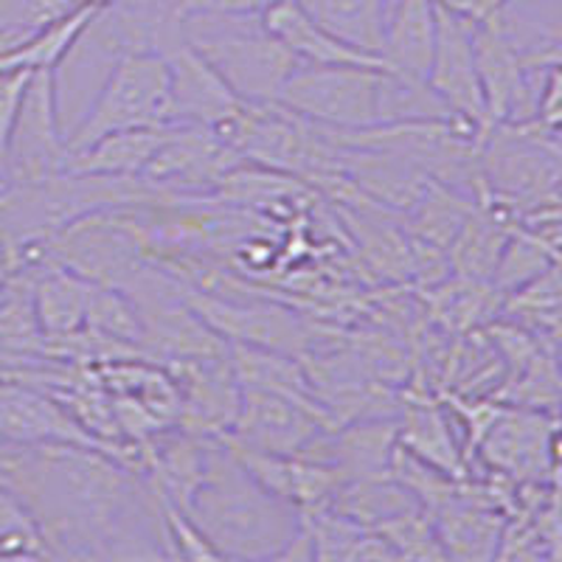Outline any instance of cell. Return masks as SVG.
Segmentation results:
<instances>
[{"instance_id":"cell-1","label":"cell","mask_w":562,"mask_h":562,"mask_svg":"<svg viewBox=\"0 0 562 562\" xmlns=\"http://www.w3.org/2000/svg\"><path fill=\"white\" fill-rule=\"evenodd\" d=\"M186 512L220 557L234 560H276L301 526L299 512L250 479L223 441L211 436L203 481Z\"/></svg>"},{"instance_id":"cell-2","label":"cell","mask_w":562,"mask_h":562,"mask_svg":"<svg viewBox=\"0 0 562 562\" xmlns=\"http://www.w3.org/2000/svg\"><path fill=\"white\" fill-rule=\"evenodd\" d=\"M186 43L217 70L243 102L270 104L299 59L254 14H198L183 18Z\"/></svg>"},{"instance_id":"cell-3","label":"cell","mask_w":562,"mask_h":562,"mask_svg":"<svg viewBox=\"0 0 562 562\" xmlns=\"http://www.w3.org/2000/svg\"><path fill=\"white\" fill-rule=\"evenodd\" d=\"M481 175L486 200L512 217L557 203L560 186V130L540 122L498 124L481 138Z\"/></svg>"},{"instance_id":"cell-4","label":"cell","mask_w":562,"mask_h":562,"mask_svg":"<svg viewBox=\"0 0 562 562\" xmlns=\"http://www.w3.org/2000/svg\"><path fill=\"white\" fill-rule=\"evenodd\" d=\"M164 124H175L167 57L160 52H122L115 54L97 102L90 104L77 130L65 135V149L68 155L79 153L104 135Z\"/></svg>"},{"instance_id":"cell-5","label":"cell","mask_w":562,"mask_h":562,"mask_svg":"<svg viewBox=\"0 0 562 562\" xmlns=\"http://www.w3.org/2000/svg\"><path fill=\"white\" fill-rule=\"evenodd\" d=\"M385 70L363 65H299L276 104L329 133L380 127Z\"/></svg>"},{"instance_id":"cell-6","label":"cell","mask_w":562,"mask_h":562,"mask_svg":"<svg viewBox=\"0 0 562 562\" xmlns=\"http://www.w3.org/2000/svg\"><path fill=\"white\" fill-rule=\"evenodd\" d=\"M65 135L57 113V77L54 70L32 74L18 108V119L9 133L0 192L12 186H34L65 172Z\"/></svg>"},{"instance_id":"cell-7","label":"cell","mask_w":562,"mask_h":562,"mask_svg":"<svg viewBox=\"0 0 562 562\" xmlns=\"http://www.w3.org/2000/svg\"><path fill=\"white\" fill-rule=\"evenodd\" d=\"M245 160L214 130L172 124L138 180L158 198L214 194Z\"/></svg>"},{"instance_id":"cell-8","label":"cell","mask_w":562,"mask_h":562,"mask_svg":"<svg viewBox=\"0 0 562 562\" xmlns=\"http://www.w3.org/2000/svg\"><path fill=\"white\" fill-rule=\"evenodd\" d=\"M335 428L338 425L324 408L270 391L239 389L237 419L223 436L268 453L304 456L326 430Z\"/></svg>"},{"instance_id":"cell-9","label":"cell","mask_w":562,"mask_h":562,"mask_svg":"<svg viewBox=\"0 0 562 562\" xmlns=\"http://www.w3.org/2000/svg\"><path fill=\"white\" fill-rule=\"evenodd\" d=\"M473 32L475 20L436 7V45L425 85L434 90V97L450 110L453 119L470 124L479 138H484L486 113Z\"/></svg>"},{"instance_id":"cell-10","label":"cell","mask_w":562,"mask_h":562,"mask_svg":"<svg viewBox=\"0 0 562 562\" xmlns=\"http://www.w3.org/2000/svg\"><path fill=\"white\" fill-rule=\"evenodd\" d=\"M481 456L501 479L520 484H546V473L557 479V419L543 411H512L501 405L479 441Z\"/></svg>"},{"instance_id":"cell-11","label":"cell","mask_w":562,"mask_h":562,"mask_svg":"<svg viewBox=\"0 0 562 562\" xmlns=\"http://www.w3.org/2000/svg\"><path fill=\"white\" fill-rule=\"evenodd\" d=\"M473 40L481 93H484L486 130L498 124L535 122V74L526 68L509 37L501 32L498 20H475Z\"/></svg>"},{"instance_id":"cell-12","label":"cell","mask_w":562,"mask_h":562,"mask_svg":"<svg viewBox=\"0 0 562 562\" xmlns=\"http://www.w3.org/2000/svg\"><path fill=\"white\" fill-rule=\"evenodd\" d=\"M164 57H167L169 82H172L175 124L220 130L245 104L217 70L186 43V37L169 45Z\"/></svg>"},{"instance_id":"cell-13","label":"cell","mask_w":562,"mask_h":562,"mask_svg":"<svg viewBox=\"0 0 562 562\" xmlns=\"http://www.w3.org/2000/svg\"><path fill=\"white\" fill-rule=\"evenodd\" d=\"M0 441H12V445H79V448L108 450V445L93 439L68 414V408L37 394V391L20 389V385H0ZM108 453H113V450H108Z\"/></svg>"},{"instance_id":"cell-14","label":"cell","mask_w":562,"mask_h":562,"mask_svg":"<svg viewBox=\"0 0 562 562\" xmlns=\"http://www.w3.org/2000/svg\"><path fill=\"white\" fill-rule=\"evenodd\" d=\"M262 26L301 65H363V68L389 70L383 57L360 52L355 45L335 37L333 32H326L295 0H276V3H270L262 12Z\"/></svg>"},{"instance_id":"cell-15","label":"cell","mask_w":562,"mask_h":562,"mask_svg":"<svg viewBox=\"0 0 562 562\" xmlns=\"http://www.w3.org/2000/svg\"><path fill=\"white\" fill-rule=\"evenodd\" d=\"M436 45L434 0H391L380 57L391 74L425 82Z\"/></svg>"},{"instance_id":"cell-16","label":"cell","mask_w":562,"mask_h":562,"mask_svg":"<svg viewBox=\"0 0 562 562\" xmlns=\"http://www.w3.org/2000/svg\"><path fill=\"white\" fill-rule=\"evenodd\" d=\"M169 127L172 124L104 135L97 144L70 153L65 158V172L99 175V178H138Z\"/></svg>"},{"instance_id":"cell-17","label":"cell","mask_w":562,"mask_h":562,"mask_svg":"<svg viewBox=\"0 0 562 562\" xmlns=\"http://www.w3.org/2000/svg\"><path fill=\"white\" fill-rule=\"evenodd\" d=\"M396 445L450 479H464V459L456 448L450 425L441 408L430 400H408L403 422L396 425Z\"/></svg>"},{"instance_id":"cell-18","label":"cell","mask_w":562,"mask_h":562,"mask_svg":"<svg viewBox=\"0 0 562 562\" xmlns=\"http://www.w3.org/2000/svg\"><path fill=\"white\" fill-rule=\"evenodd\" d=\"M90 288L93 281L74 273L65 265L48 268V273H43L34 288V321L40 324V333L45 338L79 333L88 313Z\"/></svg>"},{"instance_id":"cell-19","label":"cell","mask_w":562,"mask_h":562,"mask_svg":"<svg viewBox=\"0 0 562 562\" xmlns=\"http://www.w3.org/2000/svg\"><path fill=\"white\" fill-rule=\"evenodd\" d=\"M93 18H97V9L77 7L70 14L59 18L57 23H52V26L40 29L37 34L20 40L18 45H9V48L0 52V74H7V70H26V74L57 70V65L85 37Z\"/></svg>"},{"instance_id":"cell-20","label":"cell","mask_w":562,"mask_h":562,"mask_svg":"<svg viewBox=\"0 0 562 562\" xmlns=\"http://www.w3.org/2000/svg\"><path fill=\"white\" fill-rule=\"evenodd\" d=\"M310 18L360 52L378 54L383 45L391 0H295Z\"/></svg>"},{"instance_id":"cell-21","label":"cell","mask_w":562,"mask_h":562,"mask_svg":"<svg viewBox=\"0 0 562 562\" xmlns=\"http://www.w3.org/2000/svg\"><path fill=\"white\" fill-rule=\"evenodd\" d=\"M506 315H520V326L531 329L540 338L557 340V321H560V281L557 265L526 281L524 288L506 293Z\"/></svg>"},{"instance_id":"cell-22","label":"cell","mask_w":562,"mask_h":562,"mask_svg":"<svg viewBox=\"0 0 562 562\" xmlns=\"http://www.w3.org/2000/svg\"><path fill=\"white\" fill-rule=\"evenodd\" d=\"M374 531L391 546L396 560L400 557H405V560H445L434 518L422 506H411L394 518L383 520V524L374 526Z\"/></svg>"},{"instance_id":"cell-23","label":"cell","mask_w":562,"mask_h":562,"mask_svg":"<svg viewBox=\"0 0 562 562\" xmlns=\"http://www.w3.org/2000/svg\"><path fill=\"white\" fill-rule=\"evenodd\" d=\"M77 9V0H0V52Z\"/></svg>"},{"instance_id":"cell-24","label":"cell","mask_w":562,"mask_h":562,"mask_svg":"<svg viewBox=\"0 0 562 562\" xmlns=\"http://www.w3.org/2000/svg\"><path fill=\"white\" fill-rule=\"evenodd\" d=\"M0 557H48L37 520L0 481Z\"/></svg>"},{"instance_id":"cell-25","label":"cell","mask_w":562,"mask_h":562,"mask_svg":"<svg viewBox=\"0 0 562 562\" xmlns=\"http://www.w3.org/2000/svg\"><path fill=\"white\" fill-rule=\"evenodd\" d=\"M160 506V520H164V535H167L169 557H189V560H223L220 551L209 543V537L200 531L192 515L172 501L155 495Z\"/></svg>"},{"instance_id":"cell-26","label":"cell","mask_w":562,"mask_h":562,"mask_svg":"<svg viewBox=\"0 0 562 562\" xmlns=\"http://www.w3.org/2000/svg\"><path fill=\"white\" fill-rule=\"evenodd\" d=\"M276 0H169V9L178 20L198 14H254L262 18L265 9Z\"/></svg>"},{"instance_id":"cell-27","label":"cell","mask_w":562,"mask_h":562,"mask_svg":"<svg viewBox=\"0 0 562 562\" xmlns=\"http://www.w3.org/2000/svg\"><path fill=\"white\" fill-rule=\"evenodd\" d=\"M512 7V0H479V18L475 20H484V18H492L495 12H501V9Z\"/></svg>"},{"instance_id":"cell-28","label":"cell","mask_w":562,"mask_h":562,"mask_svg":"<svg viewBox=\"0 0 562 562\" xmlns=\"http://www.w3.org/2000/svg\"><path fill=\"white\" fill-rule=\"evenodd\" d=\"M115 0H77V7H88V9H97V12H102V9L113 7Z\"/></svg>"}]
</instances>
